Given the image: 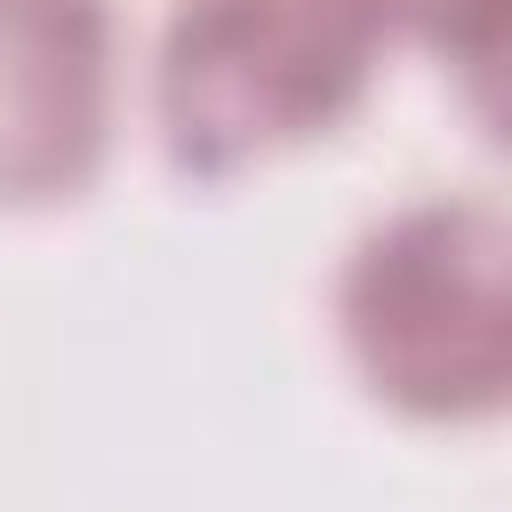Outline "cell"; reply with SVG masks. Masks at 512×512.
Returning <instances> with one entry per match:
<instances>
[{
	"instance_id": "obj_1",
	"label": "cell",
	"mask_w": 512,
	"mask_h": 512,
	"mask_svg": "<svg viewBox=\"0 0 512 512\" xmlns=\"http://www.w3.org/2000/svg\"><path fill=\"white\" fill-rule=\"evenodd\" d=\"M360 384L416 424H480L512 400V224L496 200H408L360 232L336 280Z\"/></svg>"
},
{
	"instance_id": "obj_2",
	"label": "cell",
	"mask_w": 512,
	"mask_h": 512,
	"mask_svg": "<svg viewBox=\"0 0 512 512\" xmlns=\"http://www.w3.org/2000/svg\"><path fill=\"white\" fill-rule=\"evenodd\" d=\"M376 48L352 0H176L152 64L160 144L200 184L312 144L368 104Z\"/></svg>"
},
{
	"instance_id": "obj_3",
	"label": "cell",
	"mask_w": 512,
	"mask_h": 512,
	"mask_svg": "<svg viewBox=\"0 0 512 512\" xmlns=\"http://www.w3.org/2000/svg\"><path fill=\"white\" fill-rule=\"evenodd\" d=\"M112 0H0V208H56L112 152Z\"/></svg>"
},
{
	"instance_id": "obj_4",
	"label": "cell",
	"mask_w": 512,
	"mask_h": 512,
	"mask_svg": "<svg viewBox=\"0 0 512 512\" xmlns=\"http://www.w3.org/2000/svg\"><path fill=\"white\" fill-rule=\"evenodd\" d=\"M376 40H416L464 72H496V48H504V0H352Z\"/></svg>"
}]
</instances>
